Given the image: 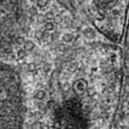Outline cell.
I'll return each instance as SVG.
<instances>
[{
  "label": "cell",
  "mask_w": 129,
  "mask_h": 129,
  "mask_svg": "<svg viewBox=\"0 0 129 129\" xmlns=\"http://www.w3.org/2000/svg\"><path fill=\"white\" fill-rule=\"evenodd\" d=\"M23 93L18 73L0 63V129H21Z\"/></svg>",
  "instance_id": "6da1fadb"
},
{
  "label": "cell",
  "mask_w": 129,
  "mask_h": 129,
  "mask_svg": "<svg viewBox=\"0 0 129 129\" xmlns=\"http://www.w3.org/2000/svg\"><path fill=\"white\" fill-rule=\"evenodd\" d=\"M27 22L25 0H0V58L9 55L16 45L24 43Z\"/></svg>",
  "instance_id": "7a4b0ae2"
},
{
  "label": "cell",
  "mask_w": 129,
  "mask_h": 129,
  "mask_svg": "<svg viewBox=\"0 0 129 129\" xmlns=\"http://www.w3.org/2000/svg\"><path fill=\"white\" fill-rule=\"evenodd\" d=\"M95 25L104 33L115 36L126 24L129 0H91Z\"/></svg>",
  "instance_id": "3957f363"
},
{
  "label": "cell",
  "mask_w": 129,
  "mask_h": 129,
  "mask_svg": "<svg viewBox=\"0 0 129 129\" xmlns=\"http://www.w3.org/2000/svg\"><path fill=\"white\" fill-rule=\"evenodd\" d=\"M46 4H47V0H38V2H37V5H38L40 8L44 7Z\"/></svg>",
  "instance_id": "277c9868"
},
{
  "label": "cell",
  "mask_w": 129,
  "mask_h": 129,
  "mask_svg": "<svg viewBox=\"0 0 129 129\" xmlns=\"http://www.w3.org/2000/svg\"><path fill=\"white\" fill-rule=\"evenodd\" d=\"M46 16H47V18H48V17H49V18H51V17H52V13H51V12H49V13H47V14H46Z\"/></svg>",
  "instance_id": "5b68a950"
},
{
  "label": "cell",
  "mask_w": 129,
  "mask_h": 129,
  "mask_svg": "<svg viewBox=\"0 0 129 129\" xmlns=\"http://www.w3.org/2000/svg\"><path fill=\"white\" fill-rule=\"evenodd\" d=\"M126 22H128V24H129V9H128V13H127V19H126Z\"/></svg>",
  "instance_id": "8992f818"
},
{
  "label": "cell",
  "mask_w": 129,
  "mask_h": 129,
  "mask_svg": "<svg viewBox=\"0 0 129 129\" xmlns=\"http://www.w3.org/2000/svg\"><path fill=\"white\" fill-rule=\"evenodd\" d=\"M46 27H47V28H52V25H51V23H47Z\"/></svg>",
  "instance_id": "52a82bcc"
}]
</instances>
